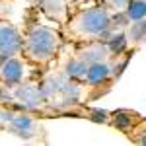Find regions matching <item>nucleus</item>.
<instances>
[{
	"instance_id": "6e6552de",
	"label": "nucleus",
	"mask_w": 146,
	"mask_h": 146,
	"mask_svg": "<svg viewBox=\"0 0 146 146\" xmlns=\"http://www.w3.org/2000/svg\"><path fill=\"white\" fill-rule=\"evenodd\" d=\"M78 56L82 58V60H86V62L90 64V62H96V60H107L109 51H107V45H105L103 41H100V39H94L92 43H88V45L80 51Z\"/></svg>"
},
{
	"instance_id": "f3484780",
	"label": "nucleus",
	"mask_w": 146,
	"mask_h": 146,
	"mask_svg": "<svg viewBox=\"0 0 146 146\" xmlns=\"http://www.w3.org/2000/svg\"><path fill=\"white\" fill-rule=\"evenodd\" d=\"M8 119H10V111L0 109V127H4V125L8 123Z\"/></svg>"
},
{
	"instance_id": "ddd939ff",
	"label": "nucleus",
	"mask_w": 146,
	"mask_h": 146,
	"mask_svg": "<svg viewBox=\"0 0 146 146\" xmlns=\"http://www.w3.org/2000/svg\"><path fill=\"white\" fill-rule=\"evenodd\" d=\"M135 123H136V115L131 111L121 109V111H115L111 115V125L117 127L119 131H129L131 127H135Z\"/></svg>"
},
{
	"instance_id": "2eb2a0df",
	"label": "nucleus",
	"mask_w": 146,
	"mask_h": 146,
	"mask_svg": "<svg viewBox=\"0 0 146 146\" xmlns=\"http://www.w3.org/2000/svg\"><path fill=\"white\" fill-rule=\"evenodd\" d=\"M127 4H129V0H103V6L111 14H123Z\"/></svg>"
},
{
	"instance_id": "f8f14e48",
	"label": "nucleus",
	"mask_w": 146,
	"mask_h": 146,
	"mask_svg": "<svg viewBox=\"0 0 146 146\" xmlns=\"http://www.w3.org/2000/svg\"><path fill=\"white\" fill-rule=\"evenodd\" d=\"M107 41H105V45H107V51H109V55H123L125 49H127V37H125V31H119V33H111L105 37Z\"/></svg>"
},
{
	"instance_id": "9d476101",
	"label": "nucleus",
	"mask_w": 146,
	"mask_h": 146,
	"mask_svg": "<svg viewBox=\"0 0 146 146\" xmlns=\"http://www.w3.org/2000/svg\"><path fill=\"white\" fill-rule=\"evenodd\" d=\"M125 20L129 23L133 22H142L146 18V2L144 0H129V4H127V8L123 12Z\"/></svg>"
},
{
	"instance_id": "39448f33",
	"label": "nucleus",
	"mask_w": 146,
	"mask_h": 146,
	"mask_svg": "<svg viewBox=\"0 0 146 146\" xmlns=\"http://www.w3.org/2000/svg\"><path fill=\"white\" fill-rule=\"evenodd\" d=\"M23 74H25V68H23V62L18 56H6L4 62L0 64V80L10 88L22 84Z\"/></svg>"
},
{
	"instance_id": "dca6fc26",
	"label": "nucleus",
	"mask_w": 146,
	"mask_h": 146,
	"mask_svg": "<svg viewBox=\"0 0 146 146\" xmlns=\"http://www.w3.org/2000/svg\"><path fill=\"white\" fill-rule=\"evenodd\" d=\"M92 121H96V123H105V121H109V115L105 111H94L92 113Z\"/></svg>"
},
{
	"instance_id": "7ed1b4c3",
	"label": "nucleus",
	"mask_w": 146,
	"mask_h": 146,
	"mask_svg": "<svg viewBox=\"0 0 146 146\" xmlns=\"http://www.w3.org/2000/svg\"><path fill=\"white\" fill-rule=\"evenodd\" d=\"M23 47V35L14 23H0V56H18Z\"/></svg>"
},
{
	"instance_id": "9b49d317",
	"label": "nucleus",
	"mask_w": 146,
	"mask_h": 146,
	"mask_svg": "<svg viewBox=\"0 0 146 146\" xmlns=\"http://www.w3.org/2000/svg\"><path fill=\"white\" fill-rule=\"evenodd\" d=\"M144 33H146V23L142 22H133L129 23V27L125 29V37L129 45H142L144 41Z\"/></svg>"
},
{
	"instance_id": "f257e3e1",
	"label": "nucleus",
	"mask_w": 146,
	"mask_h": 146,
	"mask_svg": "<svg viewBox=\"0 0 146 146\" xmlns=\"http://www.w3.org/2000/svg\"><path fill=\"white\" fill-rule=\"evenodd\" d=\"M70 29L84 39H105L113 29V14L103 4L80 10L70 22Z\"/></svg>"
},
{
	"instance_id": "4468645a",
	"label": "nucleus",
	"mask_w": 146,
	"mask_h": 146,
	"mask_svg": "<svg viewBox=\"0 0 146 146\" xmlns=\"http://www.w3.org/2000/svg\"><path fill=\"white\" fill-rule=\"evenodd\" d=\"M43 8H45L47 14L55 16V18H62L66 14V6H64V0H45L43 2Z\"/></svg>"
},
{
	"instance_id": "f03ea898",
	"label": "nucleus",
	"mask_w": 146,
	"mask_h": 146,
	"mask_svg": "<svg viewBox=\"0 0 146 146\" xmlns=\"http://www.w3.org/2000/svg\"><path fill=\"white\" fill-rule=\"evenodd\" d=\"M60 47V37L49 25H33L23 37L22 53L35 62H47L56 55Z\"/></svg>"
},
{
	"instance_id": "20e7f679",
	"label": "nucleus",
	"mask_w": 146,
	"mask_h": 146,
	"mask_svg": "<svg viewBox=\"0 0 146 146\" xmlns=\"http://www.w3.org/2000/svg\"><path fill=\"white\" fill-rule=\"evenodd\" d=\"M6 129L12 135L20 136V138H33L39 131V125L35 123L31 115L25 113H10V119L6 123Z\"/></svg>"
},
{
	"instance_id": "423d86ee",
	"label": "nucleus",
	"mask_w": 146,
	"mask_h": 146,
	"mask_svg": "<svg viewBox=\"0 0 146 146\" xmlns=\"http://www.w3.org/2000/svg\"><path fill=\"white\" fill-rule=\"evenodd\" d=\"M111 76H113L111 64L107 60H96V62H90L88 64L84 82H88L90 86H101L103 82H107Z\"/></svg>"
},
{
	"instance_id": "0eeeda50",
	"label": "nucleus",
	"mask_w": 146,
	"mask_h": 146,
	"mask_svg": "<svg viewBox=\"0 0 146 146\" xmlns=\"http://www.w3.org/2000/svg\"><path fill=\"white\" fill-rule=\"evenodd\" d=\"M14 98L22 105H27V107H37L45 100V96H43L39 86H20V84H18V88L14 92Z\"/></svg>"
},
{
	"instance_id": "1a4fd4ad",
	"label": "nucleus",
	"mask_w": 146,
	"mask_h": 146,
	"mask_svg": "<svg viewBox=\"0 0 146 146\" xmlns=\"http://www.w3.org/2000/svg\"><path fill=\"white\" fill-rule=\"evenodd\" d=\"M86 70H88V62L82 60L80 56H74L64 64V76L72 82H80L86 78Z\"/></svg>"
}]
</instances>
